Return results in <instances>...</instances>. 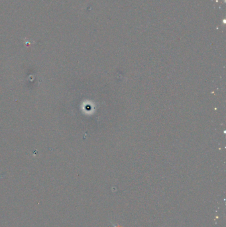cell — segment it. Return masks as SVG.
Here are the masks:
<instances>
[{"instance_id": "6da1fadb", "label": "cell", "mask_w": 226, "mask_h": 227, "mask_svg": "<svg viewBox=\"0 0 226 227\" xmlns=\"http://www.w3.org/2000/svg\"><path fill=\"white\" fill-rule=\"evenodd\" d=\"M112 225H113V226H114V227H122L121 226H120V225H114L113 223H112Z\"/></svg>"}]
</instances>
